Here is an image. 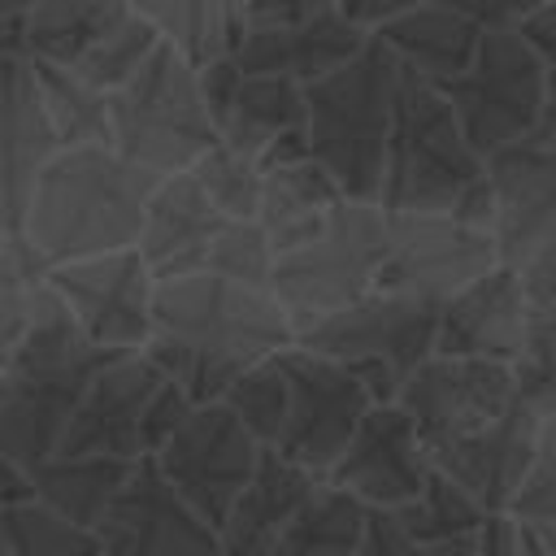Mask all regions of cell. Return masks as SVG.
Segmentation results:
<instances>
[{"mask_svg": "<svg viewBox=\"0 0 556 556\" xmlns=\"http://www.w3.org/2000/svg\"><path fill=\"white\" fill-rule=\"evenodd\" d=\"M291 343L295 326L274 291L191 274L156 282L152 339L143 356L200 408L217 404L243 369L287 352Z\"/></svg>", "mask_w": 556, "mask_h": 556, "instance_id": "1", "label": "cell"}, {"mask_svg": "<svg viewBox=\"0 0 556 556\" xmlns=\"http://www.w3.org/2000/svg\"><path fill=\"white\" fill-rule=\"evenodd\" d=\"M156 182V174L139 169L109 143L61 148L30 195L22 239L48 261V269L139 248Z\"/></svg>", "mask_w": 556, "mask_h": 556, "instance_id": "2", "label": "cell"}, {"mask_svg": "<svg viewBox=\"0 0 556 556\" xmlns=\"http://www.w3.org/2000/svg\"><path fill=\"white\" fill-rule=\"evenodd\" d=\"M378 204L387 213H443L495 230V191L486 161L469 143L447 96L404 65L395 130Z\"/></svg>", "mask_w": 556, "mask_h": 556, "instance_id": "3", "label": "cell"}, {"mask_svg": "<svg viewBox=\"0 0 556 556\" xmlns=\"http://www.w3.org/2000/svg\"><path fill=\"white\" fill-rule=\"evenodd\" d=\"M113 356L78 330L43 278L30 300V330L0 378V460L30 469L56 456L78 400Z\"/></svg>", "mask_w": 556, "mask_h": 556, "instance_id": "4", "label": "cell"}, {"mask_svg": "<svg viewBox=\"0 0 556 556\" xmlns=\"http://www.w3.org/2000/svg\"><path fill=\"white\" fill-rule=\"evenodd\" d=\"M400 74V56L382 39H369L348 65L304 87L313 161L339 182L343 200L378 204L382 195Z\"/></svg>", "mask_w": 556, "mask_h": 556, "instance_id": "5", "label": "cell"}, {"mask_svg": "<svg viewBox=\"0 0 556 556\" xmlns=\"http://www.w3.org/2000/svg\"><path fill=\"white\" fill-rule=\"evenodd\" d=\"M109 117L113 148L156 178L187 174L208 148L222 143L200 91V70L169 43H161L148 65L109 96Z\"/></svg>", "mask_w": 556, "mask_h": 556, "instance_id": "6", "label": "cell"}, {"mask_svg": "<svg viewBox=\"0 0 556 556\" xmlns=\"http://www.w3.org/2000/svg\"><path fill=\"white\" fill-rule=\"evenodd\" d=\"M382 261H387V208L343 200L326 217L317 239L274 256L269 291L300 334L304 326L374 295Z\"/></svg>", "mask_w": 556, "mask_h": 556, "instance_id": "7", "label": "cell"}, {"mask_svg": "<svg viewBox=\"0 0 556 556\" xmlns=\"http://www.w3.org/2000/svg\"><path fill=\"white\" fill-rule=\"evenodd\" d=\"M434 334H439V304L374 291L361 304L304 326L295 343L352 369L374 404H395L413 369L434 356Z\"/></svg>", "mask_w": 556, "mask_h": 556, "instance_id": "8", "label": "cell"}, {"mask_svg": "<svg viewBox=\"0 0 556 556\" xmlns=\"http://www.w3.org/2000/svg\"><path fill=\"white\" fill-rule=\"evenodd\" d=\"M439 91L456 109L482 161L504 143L521 139L526 130H534L552 109L547 70L521 30H482L469 70L439 83Z\"/></svg>", "mask_w": 556, "mask_h": 556, "instance_id": "9", "label": "cell"}, {"mask_svg": "<svg viewBox=\"0 0 556 556\" xmlns=\"http://www.w3.org/2000/svg\"><path fill=\"white\" fill-rule=\"evenodd\" d=\"M500 265L495 230L443 213H387V261L378 291L443 304Z\"/></svg>", "mask_w": 556, "mask_h": 556, "instance_id": "10", "label": "cell"}, {"mask_svg": "<svg viewBox=\"0 0 556 556\" xmlns=\"http://www.w3.org/2000/svg\"><path fill=\"white\" fill-rule=\"evenodd\" d=\"M261 452L265 447L239 426V417L226 404H200L152 460L169 478V486L213 530H222L243 491L252 486Z\"/></svg>", "mask_w": 556, "mask_h": 556, "instance_id": "11", "label": "cell"}, {"mask_svg": "<svg viewBox=\"0 0 556 556\" xmlns=\"http://www.w3.org/2000/svg\"><path fill=\"white\" fill-rule=\"evenodd\" d=\"M282 369L291 378V417H287L282 443L274 452H282L291 465H300L304 473L326 482L330 469L339 465V456L348 452L352 434L369 417L374 400L352 369H343L339 361L317 356L300 343H291L282 352Z\"/></svg>", "mask_w": 556, "mask_h": 556, "instance_id": "12", "label": "cell"}, {"mask_svg": "<svg viewBox=\"0 0 556 556\" xmlns=\"http://www.w3.org/2000/svg\"><path fill=\"white\" fill-rule=\"evenodd\" d=\"M48 287L61 295L78 330L104 352H143L152 339L156 278L139 248L104 252L48 269Z\"/></svg>", "mask_w": 556, "mask_h": 556, "instance_id": "13", "label": "cell"}, {"mask_svg": "<svg viewBox=\"0 0 556 556\" xmlns=\"http://www.w3.org/2000/svg\"><path fill=\"white\" fill-rule=\"evenodd\" d=\"M56 152L35 61L22 48V17H13L0 26V226L9 239L22 235L30 195Z\"/></svg>", "mask_w": 556, "mask_h": 556, "instance_id": "14", "label": "cell"}, {"mask_svg": "<svg viewBox=\"0 0 556 556\" xmlns=\"http://www.w3.org/2000/svg\"><path fill=\"white\" fill-rule=\"evenodd\" d=\"M395 404L413 417L421 443L434 452V447L456 443L473 430H486L491 421H500L504 413L517 408L513 365L469 361V356H439L434 352L400 387Z\"/></svg>", "mask_w": 556, "mask_h": 556, "instance_id": "15", "label": "cell"}, {"mask_svg": "<svg viewBox=\"0 0 556 556\" xmlns=\"http://www.w3.org/2000/svg\"><path fill=\"white\" fill-rule=\"evenodd\" d=\"M495 191V243L504 265H526L556 239V113L486 156Z\"/></svg>", "mask_w": 556, "mask_h": 556, "instance_id": "16", "label": "cell"}, {"mask_svg": "<svg viewBox=\"0 0 556 556\" xmlns=\"http://www.w3.org/2000/svg\"><path fill=\"white\" fill-rule=\"evenodd\" d=\"M104 556H217L222 534L143 456L91 530Z\"/></svg>", "mask_w": 556, "mask_h": 556, "instance_id": "17", "label": "cell"}, {"mask_svg": "<svg viewBox=\"0 0 556 556\" xmlns=\"http://www.w3.org/2000/svg\"><path fill=\"white\" fill-rule=\"evenodd\" d=\"M430 473L434 460L413 417L400 404H374L326 482L356 495L369 513H400L421 495Z\"/></svg>", "mask_w": 556, "mask_h": 556, "instance_id": "18", "label": "cell"}, {"mask_svg": "<svg viewBox=\"0 0 556 556\" xmlns=\"http://www.w3.org/2000/svg\"><path fill=\"white\" fill-rule=\"evenodd\" d=\"M165 374L143 352H117L91 378L78 400L56 456H109V460H143V413L161 391Z\"/></svg>", "mask_w": 556, "mask_h": 556, "instance_id": "19", "label": "cell"}, {"mask_svg": "<svg viewBox=\"0 0 556 556\" xmlns=\"http://www.w3.org/2000/svg\"><path fill=\"white\" fill-rule=\"evenodd\" d=\"M530 317H534V304H530L521 269L500 261L495 269H486L465 291H456L452 300L439 304L434 352L513 365L521 356Z\"/></svg>", "mask_w": 556, "mask_h": 556, "instance_id": "20", "label": "cell"}, {"mask_svg": "<svg viewBox=\"0 0 556 556\" xmlns=\"http://www.w3.org/2000/svg\"><path fill=\"white\" fill-rule=\"evenodd\" d=\"M534 447H539V417H530L517 404L486 430H473L456 443L434 447L430 460L439 473H447L456 486H465L486 513H508L530 478Z\"/></svg>", "mask_w": 556, "mask_h": 556, "instance_id": "21", "label": "cell"}, {"mask_svg": "<svg viewBox=\"0 0 556 556\" xmlns=\"http://www.w3.org/2000/svg\"><path fill=\"white\" fill-rule=\"evenodd\" d=\"M226 226H230V217H222L213 208V200L200 191V182L191 174H169L156 182V191L148 200L139 256L148 261L156 282L208 274L213 248Z\"/></svg>", "mask_w": 556, "mask_h": 556, "instance_id": "22", "label": "cell"}, {"mask_svg": "<svg viewBox=\"0 0 556 556\" xmlns=\"http://www.w3.org/2000/svg\"><path fill=\"white\" fill-rule=\"evenodd\" d=\"M374 35H365L356 22H348L339 9L317 17V22H304V26H291V30H269V35H243L235 61L243 74H278V78H291L300 87L334 74L339 65H348Z\"/></svg>", "mask_w": 556, "mask_h": 556, "instance_id": "23", "label": "cell"}, {"mask_svg": "<svg viewBox=\"0 0 556 556\" xmlns=\"http://www.w3.org/2000/svg\"><path fill=\"white\" fill-rule=\"evenodd\" d=\"M317 486H321V478L304 473L282 452L265 447L252 486L243 491V500L235 504V513L226 517V526L217 530L222 534L217 556H274L287 521L304 508V500Z\"/></svg>", "mask_w": 556, "mask_h": 556, "instance_id": "24", "label": "cell"}, {"mask_svg": "<svg viewBox=\"0 0 556 556\" xmlns=\"http://www.w3.org/2000/svg\"><path fill=\"white\" fill-rule=\"evenodd\" d=\"M343 204V191L339 182L313 161H291V165H274V169H261V230L269 235V248L274 256L278 252H291L308 239L321 235L326 217Z\"/></svg>", "mask_w": 556, "mask_h": 556, "instance_id": "25", "label": "cell"}, {"mask_svg": "<svg viewBox=\"0 0 556 556\" xmlns=\"http://www.w3.org/2000/svg\"><path fill=\"white\" fill-rule=\"evenodd\" d=\"M308 130L304 87L278 74H243L217 117V139L248 161H261L278 139Z\"/></svg>", "mask_w": 556, "mask_h": 556, "instance_id": "26", "label": "cell"}, {"mask_svg": "<svg viewBox=\"0 0 556 556\" xmlns=\"http://www.w3.org/2000/svg\"><path fill=\"white\" fill-rule=\"evenodd\" d=\"M374 39H382L400 56V65L417 70L421 78H430L439 87L469 70V61L482 43V30L469 17H460L456 9L426 0L408 13H400L395 22H387Z\"/></svg>", "mask_w": 556, "mask_h": 556, "instance_id": "27", "label": "cell"}, {"mask_svg": "<svg viewBox=\"0 0 556 556\" xmlns=\"http://www.w3.org/2000/svg\"><path fill=\"white\" fill-rule=\"evenodd\" d=\"M130 17L126 0H35L22 13V48L30 61L74 70Z\"/></svg>", "mask_w": 556, "mask_h": 556, "instance_id": "28", "label": "cell"}, {"mask_svg": "<svg viewBox=\"0 0 556 556\" xmlns=\"http://www.w3.org/2000/svg\"><path fill=\"white\" fill-rule=\"evenodd\" d=\"M195 70L226 61L243 43V0H126Z\"/></svg>", "mask_w": 556, "mask_h": 556, "instance_id": "29", "label": "cell"}, {"mask_svg": "<svg viewBox=\"0 0 556 556\" xmlns=\"http://www.w3.org/2000/svg\"><path fill=\"white\" fill-rule=\"evenodd\" d=\"M139 460H109V456H48L39 465H30V486H35V504H43L48 513L96 530V521L109 513V504L117 500V491L126 486L130 469Z\"/></svg>", "mask_w": 556, "mask_h": 556, "instance_id": "30", "label": "cell"}, {"mask_svg": "<svg viewBox=\"0 0 556 556\" xmlns=\"http://www.w3.org/2000/svg\"><path fill=\"white\" fill-rule=\"evenodd\" d=\"M369 517L374 513L356 495L321 482L287 521L274 556H356L369 534Z\"/></svg>", "mask_w": 556, "mask_h": 556, "instance_id": "31", "label": "cell"}, {"mask_svg": "<svg viewBox=\"0 0 556 556\" xmlns=\"http://www.w3.org/2000/svg\"><path fill=\"white\" fill-rule=\"evenodd\" d=\"M35 78H39L48 126L61 148H100V143L113 148V117H109L104 91L83 83L74 70L43 65V61H35Z\"/></svg>", "mask_w": 556, "mask_h": 556, "instance_id": "32", "label": "cell"}, {"mask_svg": "<svg viewBox=\"0 0 556 556\" xmlns=\"http://www.w3.org/2000/svg\"><path fill=\"white\" fill-rule=\"evenodd\" d=\"M217 404H226L261 447H278L282 430H287V417H291V378L282 369V352L243 369Z\"/></svg>", "mask_w": 556, "mask_h": 556, "instance_id": "33", "label": "cell"}, {"mask_svg": "<svg viewBox=\"0 0 556 556\" xmlns=\"http://www.w3.org/2000/svg\"><path fill=\"white\" fill-rule=\"evenodd\" d=\"M404 530H408V539L417 543V547H434V543H443V539H456V534H473V530H482V521L491 517L465 486H456L447 473H430V482L421 486V495L413 500V504H404L400 513H391Z\"/></svg>", "mask_w": 556, "mask_h": 556, "instance_id": "34", "label": "cell"}, {"mask_svg": "<svg viewBox=\"0 0 556 556\" xmlns=\"http://www.w3.org/2000/svg\"><path fill=\"white\" fill-rule=\"evenodd\" d=\"M0 556H104V552L91 530L30 500L0 508Z\"/></svg>", "mask_w": 556, "mask_h": 556, "instance_id": "35", "label": "cell"}, {"mask_svg": "<svg viewBox=\"0 0 556 556\" xmlns=\"http://www.w3.org/2000/svg\"><path fill=\"white\" fill-rule=\"evenodd\" d=\"M43 278H48V261L22 235H13L0 256V378L30 330V300Z\"/></svg>", "mask_w": 556, "mask_h": 556, "instance_id": "36", "label": "cell"}, {"mask_svg": "<svg viewBox=\"0 0 556 556\" xmlns=\"http://www.w3.org/2000/svg\"><path fill=\"white\" fill-rule=\"evenodd\" d=\"M187 174L200 182V191L213 200V208L222 217H230V222H256V213H261V169H256V161H248L235 148L217 143Z\"/></svg>", "mask_w": 556, "mask_h": 556, "instance_id": "37", "label": "cell"}, {"mask_svg": "<svg viewBox=\"0 0 556 556\" xmlns=\"http://www.w3.org/2000/svg\"><path fill=\"white\" fill-rule=\"evenodd\" d=\"M161 48V35L130 9V17L96 48V52H87L78 65H74V74L83 78V83H91L96 91H104V96H113V91H122L143 65H148V56Z\"/></svg>", "mask_w": 556, "mask_h": 556, "instance_id": "38", "label": "cell"}, {"mask_svg": "<svg viewBox=\"0 0 556 556\" xmlns=\"http://www.w3.org/2000/svg\"><path fill=\"white\" fill-rule=\"evenodd\" d=\"M513 382L517 404L530 417H556V308H534L521 356L513 361Z\"/></svg>", "mask_w": 556, "mask_h": 556, "instance_id": "39", "label": "cell"}, {"mask_svg": "<svg viewBox=\"0 0 556 556\" xmlns=\"http://www.w3.org/2000/svg\"><path fill=\"white\" fill-rule=\"evenodd\" d=\"M508 513L526 534L556 547V417L539 421L534 465H530V478H526V486Z\"/></svg>", "mask_w": 556, "mask_h": 556, "instance_id": "40", "label": "cell"}, {"mask_svg": "<svg viewBox=\"0 0 556 556\" xmlns=\"http://www.w3.org/2000/svg\"><path fill=\"white\" fill-rule=\"evenodd\" d=\"M208 274L269 291V278H274V248H269V235L261 230V222H230V226L222 230L217 248H213Z\"/></svg>", "mask_w": 556, "mask_h": 556, "instance_id": "41", "label": "cell"}, {"mask_svg": "<svg viewBox=\"0 0 556 556\" xmlns=\"http://www.w3.org/2000/svg\"><path fill=\"white\" fill-rule=\"evenodd\" d=\"M334 9H339V0H243V35L291 30V26L317 22Z\"/></svg>", "mask_w": 556, "mask_h": 556, "instance_id": "42", "label": "cell"}, {"mask_svg": "<svg viewBox=\"0 0 556 556\" xmlns=\"http://www.w3.org/2000/svg\"><path fill=\"white\" fill-rule=\"evenodd\" d=\"M191 408H195V404L187 400V391L165 378L161 391L152 395L148 413H143V456H156V452L178 434V426L191 417Z\"/></svg>", "mask_w": 556, "mask_h": 556, "instance_id": "43", "label": "cell"}, {"mask_svg": "<svg viewBox=\"0 0 556 556\" xmlns=\"http://www.w3.org/2000/svg\"><path fill=\"white\" fill-rule=\"evenodd\" d=\"M469 17L478 30H521L547 0H439Z\"/></svg>", "mask_w": 556, "mask_h": 556, "instance_id": "44", "label": "cell"}, {"mask_svg": "<svg viewBox=\"0 0 556 556\" xmlns=\"http://www.w3.org/2000/svg\"><path fill=\"white\" fill-rule=\"evenodd\" d=\"M356 556H426V552L408 539V530L391 513H374L369 517V534H365Z\"/></svg>", "mask_w": 556, "mask_h": 556, "instance_id": "45", "label": "cell"}, {"mask_svg": "<svg viewBox=\"0 0 556 556\" xmlns=\"http://www.w3.org/2000/svg\"><path fill=\"white\" fill-rule=\"evenodd\" d=\"M521 35L534 43L543 70H547V100H552V113H556V4H543L526 26Z\"/></svg>", "mask_w": 556, "mask_h": 556, "instance_id": "46", "label": "cell"}, {"mask_svg": "<svg viewBox=\"0 0 556 556\" xmlns=\"http://www.w3.org/2000/svg\"><path fill=\"white\" fill-rule=\"evenodd\" d=\"M417 4H426V0H339V13L348 22H356L365 35H378L387 22H395L400 13L417 9Z\"/></svg>", "mask_w": 556, "mask_h": 556, "instance_id": "47", "label": "cell"}, {"mask_svg": "<svg viewBox=\"0 0 556 556\" xmlns=\"http://www.w3.org/2000/svg\"><path fill=\"white\" fill-rule=\"evenodd\" d=\"M478 556H521V526L513 513H491L478 530Z\"/></svg>", "mask_w": 556, "mask_h": 556, "instance_id": "48", "label": "cell"}, {"mask_svg": "<svg viewBox=\"0 0 556 556\" xmlns=\"http://www.w3.org/2000/svg\"><path fill=\"white\" fill-rule=\"evenodd\" d=\"M30 500H35L30 473L17 469V465H9V460H0V508H9V504H30Z\"/></svg>", "mask_w": 556, "mask_h": 556, "instance_id": "49", "label": "cell"}, {"mask_svg": "<svg viewBox=\"0 0 556 556\" xmlns=\"http://www.w3.org/2000/svg\"><path fill=\"white\" fill-rule=\"evenodd\" d=\"M426 556H478V530L473 534H456V539H443L434 547H421Z\"/></svg>", "mask_w": 556, "mask_h": 556, "instance_id": "50", "label": "cell"}, {"mask_svg": "<svg viewBox=\"0 0 556 556\" xmlns=\"http://www.w3.org/2000/svg\"><path fill=\"white\" fill-rule=\"evenodd\" d=\"M521 556H556V547H547V543H539L534 534L521 530Z\"/></svg>", "mask_w": 556, "mask_h": 556, "instance_id": "51", "label": "cell"}, {"mask_svg": "<svg viewBox=\"0 0 556 556\" xmlns=\"http://www.w3.org/2000/svg\"><path fill=\"white\" fill-rule=\"evenodd\" d=\"M30 4H35V0H0V26L13 22V17H22Z\"/></svg>", "mask_w": 556, "mask_h": 556, "instance_id": "52", "label": "cell"}, {"mask_svg": "<svg viewBox=\"0 0 556 556\" xmlns=\"http://www.w3.org/2000/svg\"><path fill=\"white\" fill-rule=\"evenodd\" d=\"M4 243H9V235H4V226H0V256H4Z\"/></svg>", "mask_w": 556, "mask_h": 556, "instance_id": "53", "label": "cell"}]
</instances>
